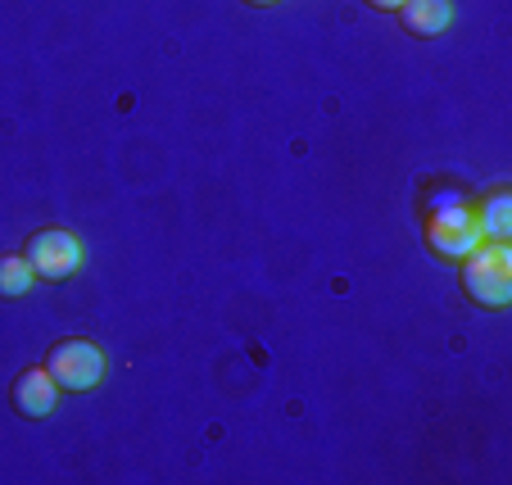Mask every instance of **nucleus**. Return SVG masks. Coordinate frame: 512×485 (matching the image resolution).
<instances>
[{
	"instance_id": "20e7f679",
	"label": "nucleus",
	"mask_w": 512,
	"mask_h": 485,
	"mask_svg": "<svg viewBox=\"0 0 512 485\" xmlns=\"http://www.w3.org/2000/svg\"><path fill=\"white\" fill-rule=\"evenodd\" d=\"M23 259L32 263V272H37L41 282H64V277H73V272L87 263V250H82V241L73 232H64V227H46V232H37L28 241Z\"/></svg>"
},
{
	"instance_id": "1a4fd4ad",
	"label": "nucleus",
	"mask_w": 512,
	"mask_h": 485,
	"mask_svg": "<svg viewBox=\"0 0 512 485\" xmlns=\"http://www.w3.org/2000/svg\"><path fill=\"white\" fill-rule=\"evenodd\" d=\"M372 10H395L399 14V5H404V0H368Z\"/></svg>"
},
{
	"instance_id": "39448f33",
	"label": "nucleus",
	"mask_w": 512,
	"mask_h": 485,
	"mask_svg": "<svg viewBox=\"0 0 512 485\" xmlns=\"http://www.w3.org/2000/svg\"><path fill=\"white\" fill-rule=\"evenodd\" d=\"M14 408H19L23 418H32V422L50 418V413L59 408V386H55V377H50L46 368H28L19 381H14Z\"/></svg>"
},
{
	"instance_id": "f03ea898",
	"label": "nucleus",
	"mask_w": 512,
	"mask_h": 485,
	"mask_svg": "<svg viewBox=\"0 0 512 485\" xmlns=\"http://www.w3.org/2000/svg\"><path fill=\"white\" fill-rule=\"evenodd\" d=\"M481 241H485L481 223H476V214L467 209L463 200H458V204H440V209L426 218V245L435 250V259L463 263Z\"/></svg>"
},
{
	"instance_id": "0eeeda50",
	"label": "nucleus",
	"mask_w": 512,
	"mask_h": 485,
	"mask_svg": "<svg viewBox=\"0 0 512 485\" xmlns=\"http://www.w3.org/2000/svg\"><path fill=\"white\" fill-rule=\"evenodd\" d=\"M476 223H481L485 241H508V236H512V195L508 191H494L490 200L476 209Z\"/></svg>"
},
{
	"instance_id": "423d86ee",
	"label": "nucleus",
	"mask_w": 512,
	"mask_h": 485,
	"mask_svg": "<svg viewBox=\"0 0 512 485\" xmlns=\"http://www.w3.org/2000/svg\"><path fill=\"white\" fill-rule=\"evenodd\" d=\"M399 19H404V28L413 32V37L431 41V37H440V32H449V23H454V0H404V5H399Z\"/></svg>"
},
{
	"instance_id": "6e6552de",
	"label": "nucleus",
	"mask_w": 512,
	"mask_h": 485,
	"mask_svg": "<svg viewBox=\"0 0 512 485\" xmlns=\"http://www.w3.org/2000/svg\"><path fill=\"white\" fill-rule=\"evenodd\" d=\"M32 282H37V272H32V263L23 254L0 259V300H23L32 291Z\"/></svg>"
},
{
	"instance_id": "9d476101",
	"label": "nucleus",
	"mask_w": 512,
	"mask_h": 485,
	"mask_svg": "<svg viewBox=\"0 0 512 485\" xmlns=\"http://www.w3.org/2000/svg\"><path fill=\"white\" fill-rule=\"evenodd\" d=\"M245 5H277V0H245Z\"/></svg>"
},
{
	"instance_id": "7ed1b4c3",
	"label": "nucleus",
	"mask_w": 512,
	"mask_h": 485,
	"mask_svg": "<svg viewBox=\"0 0 512 485\" xmlns=\"http://www.w3.org/2000/svg\"><path fill=\"white\" fill-rule=\"evenodd\" d=\"M46 372L55 377L59 390H96L105 381V354H100V345H91L82 336L59 340L46 354Z\"/></svg>"
},
{
	"instance_id": "f257e3e1",
	"label": "nucleus",
	"mask_w": 512,
	"mask_h": 485,
	"mask_svg": "<svg viewBox=\"0 0 512 485\" xmlns=\"http://www.w3.org/2000/svg\"><path fill=\"white\" fill-rule=\"evenodd\" d=\"M463 291L481 309H508L512 304V250L508 241H481L463 259Z\"/></svg>"
}]
</instances>
